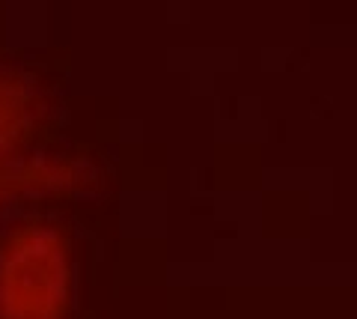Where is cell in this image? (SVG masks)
Here are the masks:
<instances>
[{
  "label": "cell",
  "instance_id": "cell-1",
  "mask_svg": "<svg viewBox=\"0 0 357 319\" xmlns=\"http://www.w3.org/2000/svg\"><path fill=\"white\" fill-rule=\"evenodd\" d=\"M72 248L60 227L24 221L0 239V319H69Z\"/></svg>",
  "mask_w": 357,
  "mask_h": 319
},
{
  "label": "cell",
  "instance_id": "cell-3",
  "mask_svg": "<svg viewBox=\"0 0 357 319\" xmlns=\"http://www.w3.org/2000/svg\"><path fill=\"white\" fill-rule=\"evenodd\" d=\"M3 191L9 194H63L77 188L81 182V168L66 158H30L21 164H6L0 168Z\"/></svg>",
  "mask_w": 357,
  "mask_h": 319
},
{
  "label": "cell",
  "instance_id": "cell-2",
  "mask_svg": "<svg viewBox=\"0 0 357 319\" xmlns=\"http://www.w3.org/2000/svg\"><path fill=\"white\" fill-rule=\"evenodd\" d=\"M36 126V90L21 72L0 69V168L13 164Z\"/></svg>",
  "mask_w": 357,
  "mask_h": 319
},
{
  "label": "cell",
  "instance_id": "cell-4",
  "mask_svg": "<svg viewBox=\"0 0 357 319\" xmlns=\"http://www.w3.org/2000/svg\"><path fill=\"white\" fill-rule=\"evenodd\" d=\"M3 197H6V191H3V179H0V200H3Z\"/></svg>",
  "mask_w": 357,
  "mask_h": 319
}]
</instances>
